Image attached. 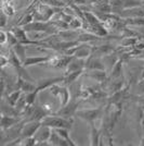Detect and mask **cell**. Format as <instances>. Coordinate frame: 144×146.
Returning a JSON list of instances; mask_svg holds the SVG:
<instances>
[{
	"label": "cell",
	"instance_id": "6da1fadb",
	"mask_svg": "<svg viewBox=\"0 0 144 146\" xmlns=\"http://www.w3.org/2000/svg\"><path fill=\"white\" fill-rule=\"evenodd\" d=\"M41 123L43 125H48L52 129L66 128L71 130L74 124V119L73 118H63V117L56 116V115H47L41 120Z\"/></svg>",
	"mask_w": 144,
	"mask_h": 146
},
{
	"label": "cell",
	"instance_id": "7a4b0ae2",
	"mask_svg": "<svg viewBox=\"0 0 144 146\" xmlns=\"http://www.w3.org/2000/svg\"><path fill=\"white\" fill-rule=\"evenodd\" d=\"M104 113V109L102 107H96V108H89V109H81L77 110L76 112V117H78L79 119L84 120V121L89 122L90 124L94 123V122L101 118Z\"/></svg>",
	"mask_w": 144,
	"mask_h": 146
},
{
	"label": "cell",
	"instance_id": "3957f363",
	"mask_svg": "<svg viewBox=\"0 0 144 146\" xmlns=\"http://www.w3.org/2000/svg\"><path fill=\"white\" fill-rule=\"evenodd\" d=\"M79 106V99H74L72 98V100L69 103L60 107V109L56 110L52 115H56V116L63 117V118H74V116H76V112L78 110Z\"/></svg>",
	"mask_w": 144,
	"mask_h": 146
},
{
	"label": "cell",
	"instance_id": "277c9868",
	"mask_svg": "<svg viewBox=\"0 0 144 146\" xmlns=\"http://www.w3.org/2000/svg\"><path fill=\"white\" fill-rule=\"evenodd\" d=\"M64 81V75L62 76H54V78H46V79H40L37 81L36 91L40 93L42 91H47L49 87L56 84V83H63Z\"/></svg>",
	"mask_w": 144,
	"mask_h": 146
},
{
	"label": "cell",
	"instance_id": "5b68a950",
	"mask_svg": "<svg viewBox=\"0 0 144 146\" xmlns=\"http://www.w3.org/2000/svg\"><path fill=\"white\" fill-rule=\"evenodd\" d=\"M86 70H106L103 58L92 54L86 59Z\"/></svg>",
	"mask_w": 144,
	"mask_h": 146
},
{
	"label": "cell",
	"instance_id": "8992f818",
	"mask_svg": "<svg viewBox=\"0 0 144 146\" xmlns=\"http://www.w3.org/2000/svg\"><path fill=\"white\" fill-rule=\"evenodd\" d=\"M41 121H27L24 122V125L22 128V133H21V137H29V136H34L38 129L41 127Z\"/></svg>",
	"mask_w": 144,
	"mask_h": 146
},
{
	"label": "cell",
	"instance_id": "52a82bcc",
	"mask_svg": "<svg viewBox=\"0 0 144 146\" xmlns=\"http://www.w3.org/2000/svg\"><path fill=\"white\" fill-rule=\"evenodd\" d=\"M84 75L98 82L99 84H104L108 79L106 70H87V72H84Z\"/></svg>",
	"mask_w": 144,
	"mask_h": 146
},
{
	"label": "cell",
	"instance_id": "ba28073f",
	"mask_svg": "<svg viewBox=\"0 0 144 146\" xmlns=\"http://www.w3.org/2000/svg\"><path fill=\"white\" fill-rule=\"evenodd\" d=\"M117 15L120 18L128 19V18H139V17H144V5L135 8H129V9H122Z\"/></svg>",
	"mask_w": 144,
	"mask_h": 146
},
{
	"label": "cell",
	"instance_id": "9c48e42d",
	"mask_svg": "<svg viewBox=\"0 0 144 146\" xmlns=\"http://www.w3.org/2000/svg\"><path fill=\"white\" fill-rule=\"evenodd\" d=\"M23 120L21 117L16 116H6V115H1L0 118V129L1 130H8L13 125H15L16 123L21 122Z\"/></svg>",
	"mask_w": 144,
	"mask_h": 146
},
{
	"label": "cell",
	"instance_id": "30bf717a",
	"mask_svg": "<svg viewBox=\"0 0 144 146\" xmlns=\"http://www.w3.org/2000/svg\"><path fill=\"white\" fill-rule=\"evenodd\" d=\"M50 56H36V57H26L23 64L24 67H33V66H43L50 60Z\"/></svg>",
	"mask_w": 144,
	"mask_h": 146
},
{
	"label": "cell",
	"instance_id": "8fae6325",
	"mask_svg": "<svg viewBox=\"0 0 144 146\" xmlns=\"http://www.w3.org/2000/svg\"><path fill=\"white\" fill-rule=\"evenodd\" d=\"M93 48H94V47L90 46L89 43L79 44L78 48H77V50H76V52H75L74 57L87 59V58H89V57L93 54Z\"/></svg>",
	"mask_w": 144,
	"mask_h": 146
},
{
	"label": "cell",
	"instance_id": "7c38bea8",
	"mask_svg": "<svg viewBox=\"0 0 144 146\" xmlns=\"http://www.w3.org/2000/svg\"><path fill=\"white\" fill-rule=\"evenodd\" d=\"M52 132V128H50L48 125H43L41 124V127L38 129V131L36 132V134L34 135L36 137L37 142H49L50 135Z\"/></svg>",
	"mask_w": 144,
	"mask_h": 146
},
{
	"label": "cell",
	"instance_id": "4fadbf2b",
	"mask_svg": "<svg viewBox=\"0 0 144 146\" xmlns=\"http://www.w3.org/2000/svg\"><path fill=\"white\" fill-rule=\"evenodd\" d=\"M58 35L61 37L62 40H66V42H74V40H77L79 37L78 30H72V29H68V30H63L59 31L58 32ZM78 42V40H77Z\"/></svg>",
	"mask_w": 144,
	"mask_h": 146
},
{
	"label": "cell",
	"instance_id": "5bb4252c",
	"mask_svg": "<svg viewBox=\"0 0 144 146\" xmlns=\"http://www.w3.org/2000/svg\"><path fill=\"white\" fill-rule=\"evenodd\" d=\"M81 69L86 70V59L74 57L72 61L69 62L68 67L65 69V73L73 72V71H76V70H81Z\"/></svg>",
	"mask_w": 144,
	"mask_h": 146
},
{
	"label": "cell",
	"instance_id": "9a60e30c",
	"mask_svg": "<svg viewBox=\"0 0 144 146\" xmlns=\"http://www.w3.org/2000/svg\"><path fill=\"white\" fill-rule=\"evenodd\" d=\"M18 90H21L23 93L28 94V93L36 91L37 85H35L34 82H31V81H27V80L18 76Z\"/></svg>",
	"mask_w": 144,
	"mask_h": 146
},
{
	"label": "cell",
	"instance_id": "2e32d148",
	"mask_svg": "<svg viewBox=\"0 0 144 146\" xmlns=\"http://www.w3.org/2000/svg\"><path fill=\"white\" fill-rule=\"evenodd\" d=\"M49 143L50 145L53 146H69L71 143L68 141H66L65 139L61 137L60 134L58 133L54 129H52V132H51V135H50V139H49Z\"/></svg>",
	"mask_w": 144,
	"mask_h": 146
},
{
	"label": "cell",
	"instance_id": "e0dca14e",
	"mask_svg": "<svg viewBox=\"0 0 144 146\" xmlns=\"http://www.w3.org/2000/svg\"><path fill=\"white\" fill-rule=\"evenodd\" d=\"M84 71H86L84 69H81V70H76V71H73V72H69V73H64V81H63V84H65V85H71L72 83L76 82L81 75H84Z\"/></svg>",
	"mask_w": 144,
	"mask_h": 146
},
{
	"label": "cell",
	"instance_id": "ac0fdd59",
	"mask_svg": "<svg viewBox=\"0 0 144 146\" xmlns=\"http://www.w3.org/2000/svg\"><path fill=\"white\" fill-rule=\"evenodd\" d=\"M91 125V133H90V145L98 146L101 145V136H102V132L94 125V123L90 124Z\"/></svg>",
	"mask_w": 144,
	"mask_h": 146
},
{
	"label": "cell",
	"instance_id": "d6986e66",
	"mask_svg": "<svg viewBox=\"0 0 144 146\" xmlns=\"http://www.w3.org/2000/svg\"><path fill=\"white\" fill-rule=\"evenodd\" d=\"M115 49L112 45L109 44H104V45H100L98 47L93 48V54L96 56H100V57H104L106 55H109L112 52H114Z\"/></svg>",
	"mask_w": 144,
	"mask_h": 146
},
{
	"label": "cell",
	"instance_id": "ffe728a7",
	"mask_svg": "<svg viewBox=\"0 0 144 146\" xmlns=\"http://www.w3.org/2000/svg\"><path fill=\"white\" fill-rule=\"evenodd\" d=\"M1 115H6V116H16L20 117L18 111L15 109V107H13L11 105L6 102V99L3 98L2 99V103H1Z\"/></svg>",
	"mask_w": 144,
	"mask_h": 146
},
{
	"label": "cell",
	"instance_id": "44dd1931",
	"mask_svg": "<svg viewBox=\"0 0 144 146\" xmlns=\"http://www.w3.org/2000/svg\"><path fill=\"white\" fill-rule=\"evenodd\" d=\"M103 37H100L93 34V33H90V32H87V33H80L78 37V43L82 44V43H92V42H96V40H100L102 39Z\"/></svg>",
	"mask_w": 144,
	"mask_h": 146
},
{
	"label": "cell",
	"instance_id": "7402d4cb",
	"mask_svg": "<svg viewBox=\"0 0 144 146\" xmlns=\"http://www.w3.org/2000/svg\"><path fill=\"white\" fill-rule=\"evenodd\" d=\"M1 11L5 12L8 17L15 14V8L13 6L12 0H1Z\"/></svg>",
	"mask_w": 144,
	"mask_h": 146
},
{
	"label": "cell",
	"instance_id": "603a6c76",
	"mask_svg": "<svg viewBox=\"0 0 144 146\" xmlns=\"http://www.w3.org/2000/svg\"><path fill=\"white\" fill-rule=\"evenodd\" d=\"M22 93H23V92L21 91V90H15V91L9 93L6 97H3V98L6 99V102L9 104V105H11V106H13V107H15V105L18 104V99H20L21 95H22Z\"/></svg>",
	"mask_w": 144,
	"mask_h": 146
},
{
	"label": "cell",
	"instance_id": "cb8c5ba5",
	"mask_svg": "<svg viewBox=\"0 0 144 146\" xmlns=\"http://www.w3.org/2000/svg\"><path fill=\"white\" fill-rule=\"evenodd\" d=\"M124 23L126 26H138V27H144V17H139V18H122Z\"/></svg>",
	"mask_w": 144,
	"mask_h": 146
},
{
	"label": "cell",
	"instance_id": "d4e9b609",
	"mask_svg": "<svg viewBox=\"0 0 144 146\" xmlns=\"http://www.w3.org/2000/svg\"><path fill=\"white\" fill-rule=\"evenodd\" d=\"M26 45H23V44L21 43H18L16 45H14L13 47H11V48L13 49V51L16 54V56H18V58L21 59V60L24 62V60L26 59Z\"/></svg>",
	"mask_w": 144,
	"mask_h": 146
},
{
	"label": "cell",
	"instance_id": "484cf974",
	"mask_svg": "<svg viewBox=\"0 0 144 146\" xmlns=\"http://www.w3.org/2000/svg\"><path fill=\"white\" fill-rule=\"evenodd\" d=\"M125 2L126 0H109V5L112 7V12L118 14L122 9H125Z\"/></svg>",
	"mask_w": 144,
	"mask_h": 146
},
{
	"label": "cell",
	"instance_id": "4316f807",
	"mask_svg": "<svg viewBox=\"0 0 144 146\" xmlns=\"http://www.w3.org/2000/svg\"><path fill=\"white\" fill-rule=\"evenodd\" d=\"M139 40H140V37H122L120 40V46L126 48H133Z\"/></svg>",
	"mask_w": 144,
	"mask_h": 146
},
{
	"label": "cell",
	"instance_id": "83f0119b",
	"mask_svg": "<svg viewBox=\"0 0 144 146\" xmlns=\"http://www.w3.org/2000/svg\"><path fill=\"white\" fill-rule=\"evenodd\" d=\"M58 133L60 134L61 137H63V139H65L66 141H68L69 143H71V146H76L77 144L72 140V137H71V133H69V129H66V128H59V129H54Z\"/></svg>",
	"mask_w": 144,
	"mask_h": 146
},
{
	"label": "cell",
	"instance_id": "f1b7e54d",
	"mask_svg": "<svg viewBox=\"0 0 144 146\" xmlns=\"http://www.w3.org/2000/svg\"><path fill=\"white\" fill-rule=\"evenodd\" d=\"M82 25H84V20L76 15L69 22V29H72V30H80V29H82Z\"/></svg>",
	"mask_w": 144,
	"mask_h": 146
},
{
	"label": "cell",
	"instance_id": "f546056e",
	"mask_svg": "<svg viewBox=\"0 0 144 146\" xmlns=\"http://www.w3.org/2000/svg\"><path fill=\"white\" fill-rule=\"evenodd\" d=\"M37 140L35 136H29V137H24L22 139V142H21V146H35L37 145Z\"/></svg>",
	"mask_w": 144,
	"mask_h": 146
},
{
	"label": "cell",
	"instance_id": "4dcf8cb0",
	"mask_svg": "<svg viewBox=\"0 0 144 146\" xmlns=\"http://www.w3.org/2000/svg\"><path fill=\"white\" fill-rule=\"evenodd\" d=\"M140 6H143V0H126L125 2V9L135 8Z\"/></svg>",
	"mask_w": 144,
	"mask_h": 146
},
{
	"label": "cell",
	"instance_id": "1f68e13d",
	"mask_svg": "<svg viewBox=\"0 0 144 146\" xmlns=\"http://www.w3.org/2000/svg\"><path fill=\"white\" fill-rule=\"evenodd\" d=\"M45 3H47L49 6L55 7V8H65V3L63 2V0H41Z\"/></svg>",
	"mask_w": 144,
	"mask_h": 146
},
{
	"label": "cell",
	"instance_id": "d6a6232c",
	"mask_svg": "<svg viewBox=\"0 0 144 146\" xmlns=\"http://www.w3.org/2000/svg\"><path fill=\"white\" fill-rule=\"evenodd\" d=\"M38 92L34 91L31 93H28L26 94V102H27V105H35V100H36V97L38 96Z\"/></svg>",
	"mask_w": 144,
	"mask_h": 146
},
{
	"label": "cell",
	"instance_id": "836d02e7",
	"mask_svg": "<svg viewBox=\"0 0 144 146\" xmlns=\"http://www.w3.org/2000/svg\"><path fill=\"white\" fill-rule=\"evenodd\" d=\"M18 43V38H16V36L13 34L11 31L8 32V45L10 46V48L13 47L14 45H16Z\"/></svg>",
	"mask_w": 144,
	"mask_h": 146
},
{
	"label": "cell",
	"instance_id": "e575fe53",
	"mask_svg": "<svg viewBox=\"0 0 144 146\" xmlns=\"http://www.w3.org/2000/svg\"><path fill=\"white\" fill-rule=\"evenodd\" d=\"M10 66V60H9V56L2 55L0 56V67L1 69H5L6 67Z\"/></svg>",
	"mask_w": 144,
	"mask_h": 146
},
{
	"label": "cell",
	"instance_id": "d590c367",
	"mask_svg": "<svg viewBox=\"0 0 144 146\" xmlns=\"http://www.w3.org/2000/svg\"><path fill=\"white\" fill-rule=\"evenodd\" d=\"M8 19H9V17L5 12L1 11V15H0V27L1 29H5V26L8 23Z\"/></svg>",
	"mask_w": 144,
	"mask_h": 146
},
{
	"label": "cell",
	"instance_id": "8d00e7d4",
	"mask_svg": "<svg viewBox=\"0 0 144 146\" xmlns=\"http://www.w3.org/2000/svg\"><path fill=\"white\" fill-rule=\"evenodd\" d=\"M7 43H8V33L3 30H1V32H0V44H1V46H5Z\"/></svg>",
	"mask_w": 144,
	"mask_h": 146
},
{
	"label": "cell",
	"instance_id": "74e56055",
	"mask_svg": "<svg viewBox=\"0 0 144 146\" xmlns=\"http://www.w3.org/2000/svg\"><path fill=\"white\" fill-rule=\"evenodd\" d=\"M138 93L139 96H144V80L140 79L138 83Z\"/></svg>",
	"mask_w": 144,
	"mask_h": 146
},
{
	"label": "cell",
	"instance_id": "f35d334b",
	"mask_svg": "<svg viewBox=\"0 0 144 146\" xmlns=\"http://www.w3.org/2000/svg\"><path fill=\"white\" fill-rule=\"evenodd\" d=\"M140 125H141V129H142V131H143L144 133V115L142 116L141 120H140Z\"/></svg>",
	"mask_w": 144,
	"mask_h": 146
},
{
	"label": "cell",
	"instance_id": "ab89813d",
	"mask_svg": "<svg viewBox=\"0 0 144 146\" xmlns=\"http://www.w3.org/2000/svg\"><path fill=\"white\" fill-rule=\"evenodd\" d=\"M139 99H138V103L140 104V105H142V106H144V96H139Z\"/></svg>",
	"mask_w": 144,
	"mask_h": 146
},
{
	"label": "cell",
	"instance_id": "60d3db41",
	"mask_svg": "<svg viewBox=\"0 0 144 146\" xmlns=\"http://www.w3.org/2000/svg\"><path fill=\"white\" fill-rule=\"evenodd\" d=\"M140 145L141 146H144V136L141 139V141H140Z\"/></svg>",
	"mask_w": 144,
	"mask_h": 146
},
{
	"label": "cell",
	"instance_id": "b9f144b4",
	"mask_svg": "<svg viewBox=\"0 0 144 146\" xmlns=\"http://www.w3.org/2000/svg\"><path fill=\"white\" fill-rule=\"evenodd\" d=\"M140 79H143L144 80V69L141 71V76H140Z\"/></svg>",
	"mask_w": 144,
	"mask_h": 146
},
{
	"label": "cell",
	"instance_id": "7bdbcfd3",
	"mask_svg": "<svg viewBox=\"0 0 144 146\" xmlns=\"http://www.w3.org/2000/svg\"><path fill=\"white\" fill-rule=\"evenodd\" d=\"M88 1V3H92V2H94L96 0H87Z\"/></svg>",
	"mask_w": 144,
	"mask_h": 146
},
{
	"label": "cell",
	"instance_id": "ee69618b",
	"mask_svg": "<svg viewBox=\"0 0 144 146\" xmlns=\"http://www.w3.org/2000/svg\"><path fill=\"white\" fill-rule=\"evenodd\" d=\"M143 5H144V0H143Z\"/></svg>",
	"mask_w": 144,
	"mask_h": 146
},
{
	"label": "cell",
	"instance_id": "f6af8a7d",
	"mask_svg": "<svg viewBox=\"0 0 144 146\" xmlns=\"http://www.w3.org/2000/svg\"><path fill=\"white\" fill-rule=\"evenodd\" d=\"M143 63H144V59H143Z\"/></svg>",
	"mask_w": 144,
	"mask_h": 146
}]
</instances>
